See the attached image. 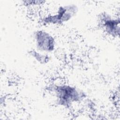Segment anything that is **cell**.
I'll return each mask as SVG.
<instances>
[{
  "label": "cell",
  "instance_id": "1",
  "mask_svg": "<svg viewBox=\"0 0 120 120\" xmlns=\"http://www.w3.org/2000/svg\"><path fill=\"white\" fill-rule=\"evenodd\" d=\"M45 92L52 104L69 111L82 105L87 97L80 87L62 80L49 82L45 87Z\"/></svg>",
  "mask_w": 120,
  "mask_h": 120
},
{
  "label": "cell",
  "instance_id": "2",
  "mask_svg": "<svg viewBox=\"0 0 120 120\" xmlns=\"http://www.w3.org/2000/svg\"><path fill=\"white\" fill-rule=\"evenodd\" d=\"M78 12L79 7L75 3L62 4L52 11L41 15L39 18V23L44 27L62 26L73 19Z\"/></svg>",
  "mask_w": 120,
  "mask_h": 120
},
{
  "label": "cell",
  "instance_id": "3",
  "mask_svg": "<svg viewBox=\"0 0 120 120\" xmlns=\"http://www.w3.org/2000/svg\"><path fill=\"white\" fill-rule=\"evenodd\" d=\"M97 25L109 38L112 39L119 38L120 20L119 15L108 11H102L98 15Z\"/></svg>",
  "mask_w": 120,
  "mask_h": 120
},
{
  "label": "cell",
  "instance_id": "4",
  "mask_svg": "<svg viewBox=\"0 0 120 120\" xmlns=\"http://www.w3.org/2000/svg\"><path fill=\"white\" fill-rule=\"evenodd\" d=\"M33 48L43 52L52 54L57 48L55 36L44 28H38L32 34Z\"/></svg>",
  "mask_w": 120,
  "mask_h": 120
},
{
  "label": "cell",
  "instance_id": "5",
  "mask_svg": "<svg viewBox=\"0 0 120 120\" xmlns=\"http://www.w3.org/2000/svg\"><path fill=\"white\" fill-rule=\"evenodd\" d=\"M27 54L34 62L42 66L48 65L52 60V54L41 52L33 47L28 51Z\"/></svg>",
  "mask_w": 120,
  "mask_h": 120
}]
</instances>
